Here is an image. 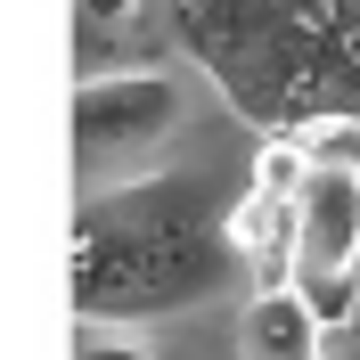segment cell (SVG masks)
I'll list each match as a JSON object with an SVG mask.
<instances>
[{
    "label": "cell",
    "mask_w": 360,
    "mask_h": 360,
    "mask_svg": "<svg viewBox=\"0 0 360 360\" xmlns=\"http://www.w3.org/2000/svg\"><path fill=\"white\" fill-rule=\"evenodd\" d=\"M221 172H139L115 188H82L74 213V319L139 328L164 311H197L238 278L221 238Z\"/></svg>",
    "instance_id": "cell-1"
},
{
    "label": "cell",
    "mask_w": 360,
    "mask_h": 360,
    "mask_svg": "<svg viewBox=\"0 0 360 360\" xmlns=\"http://www.w3.org/2000/svg\"><path fill=\"white\" fill-rule=\"evenodd\" d=\"M164 17L262 139L336 115V0H164Z\"/></svg>",
    "instance_id": "cell-2"
},
{
    "label": "cell",
    "mask_w": 360,
    "mask_h": 360,
    "mask_svg": "<svg viewBox=\"0 0 360 360\" xmlns=\"http://www.w3.org/2000/svg\"><path fill=\"white\" fill-rule=\"evenodd\" d=\"M287 287L319 311V328H344L360 311V164H311L303 172Z\"/></svg>",
    "instance_id": "cell-3"
},
{
    "label": "cell",
    "mask_w": 360,
    "mask_h": 360,
    "mask_svg": "<svg viewBox=\"0 0 360 360\" xmlns=\"http://www.w3.org/2000/svg\"><path fill=\"white\" fill-rule=\"evenodd\" d=\"M180 115H188V82L164 66H123V74H90L74 90V164H82V188H98L115 156L131 164L148 148L180 131Z\"/></svg>",
    "instance_id": "cell-4"
},
{
    "label": "cell",
    "mask_w": 360,
    "mask_h": 360,
    "mask_svg": "<svg viewBox=\"0 0 360 360\" xmlns=\"http://www.w3.org/2000/svg\"><path fill=\"white\" fill-rule=\"evenodd\" d=\"M221 238H229V254H238V270L254 287H287V270H295V197L238 188L229 213H221Z\"/></svg>",
    "instance_id": "cell-5"
},
{
    "label": "cell",
    "mask_w": 360,
    "mask_h": 360,
    "mask_svg": "<svg viewBox=\"0 0 360 360\" xmlns=\"http://www.w3.org/2000/svg\"><path fill=\"white\" fill-rule=\"evenodd\" d=\"M328 328L295 287H254V303L238 311V360H319Z\"/></svg>",
    "instance_id": "cell-6"
},
{
    "label": "cell",
    "mask_w": 360,
    "mask_h": 360,
    "mask_svg": "<svg viewBox=\"0 0 360 360\" xmlns=\"http://www.w3.org/2000/svg\"><path fill=\"white\" fill-rule=\"evenodd\" d=\"M303 172H311V164H303V148H295L287 131H270L262 148H254V180H246V188H262V197H295V188H303Z\"/></svg>",
    "instance_id": "cell-7"
},
{
    "label": "cell",
    "mask_w": 360,
    "mask_h": 360,
    "mask_svg": "<svg viewBox=\"0 0 360 360\" xmlns=\"http://www.w3.org/2000/svg\"><path fill=\"white\" fill-rule=\"evenodd\" d=\"M336 115L360 123V17L336 8Z\"/></svg>",
    "instance_id": "cell-8"
},
{
    "label": "cell",
    "mask_w": 360,
    "mask_h": 360,
    "mask_svg": "<svg viewBox=\"0 0 360 360\" xmlns=\"http://www.w3.org/2000/svg\"><path fill=\"white\" fill-rule=\"evenodd\" d=\"M74 360H156V352H148L131 328H90V319H82V336H74Z\"/></svg>",
    "instance_id": "cell-9"
},
{
    "label": "cell",
    "mask_w": 360,
    "mask_h": 360,
    "mask_svg": "<svg viewBox=\"0 0 360 360\" xmlns=\"http://www.w3.org/2000/svg\"><path fill=\"white\" fill-rule=\"evenodd\" d=\"M319 360H360V328L344 319V328H328V344H319Z\"/></svg>",
    "instance_id": "cell-10"
},
{
    "label": "cell",
    "mask_w": 360,
    "mask_h": 360,
    "mask_svg": "<svg viewBox=\"0 0 360 360\" xmlns=\"http://www.w3.org/2000/svg\"><path fill=\"white\" fill-rule=\"evenodd\" d=\"M131 8H139V0H82V17H90V25H123Z\"/></svg>",
    "instance_id": "cell-11"
}]
</instances>
